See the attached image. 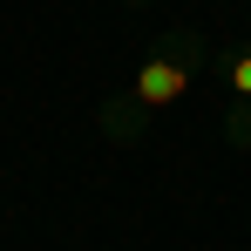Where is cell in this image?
I'll list each match as a JSON object with an SVG mask.
<instances>
[{"mask_svg":"<svg viewBox=\"0 0 251 251\" xmlns=\"http://www.w3.org/2000/svg\"><path fill=\"white\" fill-rule=\"evenodd\" d=\"M197 75H204V34H197L190 21H170L163 34L143 48V61H136L129 88H123V95H109V102L95 109V129H102V143H116V150H136V143L150 136V123L190 95V82H197Z\"/></svg>","mask_w":251,"mask_h":251,"instance_id":"obj_1","label":"cell"},{"mask_svg":"<svg viewBox=\"0 0 251 251\" xmlns=\"http://www.w3.org/2000/svg\"><path fill=\"white\" fill-rule=\"evenodd\" d=\"M217 75L231 82V102H251V34H245V41H231V48H224V61H217Z\"/></svg>","mask_w":251,"mask_h":251,"instance_id":"obj_2","label":"cell"},{"mask_svg":"<svg viewBox=\"0 0 251 251\" xmlns=\"http://www.w3.org/2000/svg\"><path fill=\"white\" fill-rule=\"evenodd\" d=\"M224 143H231V150H251V102H231V116H224Z\"/></svg>","mask_w":251,"mask_h":251,"instance_id":"obj_3","label":"cell"},{"mask_svg":"<svg viewBox=\"0 0 251 251\" xmlns=\"http://www.w3.org/2000/svg\"><path fill=\"white\" fill-rule=\"evenodd\" d=\"M129 7H156V0H129Z\"/></svg>","mask_w":251,"mask_h":251,"instance_id":"obj_4","label":"cell"},{"mask_svg":"<svg viewBox=\"0 0 251 251\" xmlns=\"http://www.w3.org/2000/svg\"><path fill=\"white\" fill-rule=\"evenodd\" d=\"M217 7H224V0H217Z\"/></svg>","mask_w":251,"mask_h":251,"instance_id":"obj_5","label":"cell"}]
</instances>
